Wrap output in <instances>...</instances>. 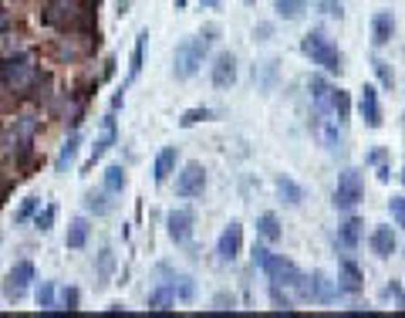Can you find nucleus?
I'll use <instances>...</instances> for the list:
<instances>
[{
    "mask_svg": "<svg viewBox=\"0 0 405 318\" xmlns=\"http://www.w3.org/2000/svg\"><path fill=\"white\" fill-rule=\"evenodd\" d=\"M216 34H220V27L206 24L200 34H193V38H186V41H179L176 54H173V78H179V81H190V78L202 68V61H206L210 44L216 41Z\"/></svg>",
    "mask_w": 405,
    "mask_h": 318,
    "instance_id": "obj_1",
    "label": "nucleus"
},
{
    "mask_svg": "<svg viewBox=\"0 0 405 318\" xmlns=\"http://www.w3.org/2000/svg\"><path fill=\"white\" fill-rule=\"evenodd\" d=\"M44 24L58 31H91V4L81 0H48L44 7Z\"/></svg>",
    "mask_w": 405,
    "mask_h": 318,
    "instance_id": "obj_2",
    "label": "nucleus"
},
{
    "mask_svg": "<svg viewBox=\"0 0 405 318\" xmlns=\"http://www.w3.org/2000/svg\"><path fill=\"white\" fill-rule=\"evenodd\" d=\"M301 51L311 58V64H321L328 75H342V71H344V54L331 44L324 31H311V34H304V38H301Z\"/></svg>",
    "mask_w": 405,
    "mask_h": 318,
    "instance_id": "obj_3",
    "label": "nucleus"
},
{
    "mask_svg": "<svg viewBox=\"0 0 405 318\" xmlns=\"http://www.w3.org/2000/svg\"><path fill=\"white\" fill-rule=\"evenodd\" d=\"M260 271L270 278V284H280V288H297V284L304 281V271L284 254H267Z\"/></svg>",
    "mask_w": 405,
    "mask_h": 318,
    "instance_id": "obj_4",
    "label": "nucleus"
},
{
    "mask_svg": "<svg viewBox=\"0 0 405 318\" xmlns=\"http://www.w3.org/2000/svg\"><path fill=\"white\" fill-rule=\"evenodd\" d=\"M362 197H365V183H362V173H358V169H344L342 177H338V187H334V210H344V214H352L354 207L362 204Z\"/></svg>",
    "mask_w": 405,
    "mask_h": 318,
    "instance_id": "obj_5",
    "label": "nucleus"
},
{
    "mask_svg": "<svg viewBox=\"0 0 405 318\" xmlns=\"http://www.w3.org/2000/svg\"><path fill=\"white\" fill-rule=\"evenodd\" d=\"M193 227H196V214L190 207H179L165 214V234L173 244H190L193 241Z\"/></svg>",
    "mask_w": 405,
    "mask_h": 318,
    "instance_id": "obj_6",
    "label": "nucleus"
},
{
    "mask_svg": "<svg viewBox=\"0 0 405 318\" xmlns=\"http://www.w3.org/2000/svg\"><path fill=\"white\" fill-rule=\"evenodd\" d=\"M31 281H34V264L31 261H17V264L7 271V281H4V298H11V302H21L31 288Z\"/></svg>",
    "mask_w": 405,
    "mask_h": 318,
    "instance_id": "obj_7",
    "label": "nucleus"
},
{
    "mask_svg": "<svg viewBox=\"0 0 405 318\" xmlns=\"http://www.w3.org/2000/svg\"><path fill=\"white\" fill-rule=\"evenodd\" d=\"M202 190H206V169H202V163H186L183 173L176 177V197L193 200V197H202Z\"/></svg>",
    "mask_w": 405,
    "mask_h": 318,
    "instance_id": "obj_8",
    "label": "nucleus"
},
{
    "mask_svg": "<svg viewBox=\"0 0 405 318\" xmlns=\"http://www.w3.org/2000/svg\"><path fill=\"white\" fill-rule=\"evenodd\" d=\"M159 274H163V284L173 292V298L176 302H183V305H193L196 302V281L190 278V274H179V271H173V267L159 264Z\"/></svg>",
    "mask_w": 405,
    "mask_h": 318,
    "instance_id": "obj_9",
    "label": "nucleus"
},
{
    "mask_svg": "<svg viewBox=\"0 0 405 318\" xmlns=\"http://www.w3.org/2000/svg\"><path fill=\"white\" fill-rule=\"evenodd\" d=\"M240 251H243V224L240 220H230L223 227V234H220V241H216V254H220V261L233 264L240 257Z\"/></svg>",
    "mask_w": 405,
    "mask_h": 318,
    "instance_id": "obj_10",
    "label": "nucleus"
},
{
    "mask_svg": "<svg viewBox=\"0 0 405 318\" xmlns=\"http://www.w3.org/2000/svg\"><path fill=\"white\" fill-rule=\"evenodd\" d=\"M240 78V68H237V54L233 51H220L213 61V71H210V81L213 89H233Z\"/></svg>",
    "mask_w": 405,
    "mask_h": 318,
    "instance_id": "obj_11",
    "label": "nucleus"
},
{
    "mask_svg": "<svg viewBox=\"0 0 405 318\" xmlns=\"http://www.w3.org/2000/svg\"><path fill=\"white\" fill-rule=\"evenodd\" d=\"M0 75H4V81H7V85H14V89L27 85V81L34 78V64H31V54H17V58H7V61L0 64Z\"/></svg>",
    "mask_w": 405,
    "mask_h": 318,
    "instance_id": "obj_12",
    "label": "nucleus"
},
{
    "mask_svg": "<svg viewBox=\"0 0 405 318\" xmlns=\"http://www.w3.org/2000/svg\"><path fill=\"white\" fill-rule=\"evenodd\" d=\"M358 115L365 119L368 129H381V102H379V89L365 85L358 91Z\"/></svg>",
    "mask_w": 405,
    "mask_h": 318,
    "instance_id": "obj_13",
    "label": "nucleus"
},
{
    "mask_svg": "<svg viewBox=\"0 0 405 318\" xmlns=\"http://www.w3.org/2000/svg\"><path fill=\"white\" fill-rule=\"evenodd\" d=\"M115 139H118V129H115V112H108L105 119H101V136L95 139V146H91V156H88V166H85V169H91V166L98 163L101 156H105L115 146Z\"/></svg>",
    "mask_w": 405,
    "mask_h": 318,
    "instance_id": "obj_14",
    "label": "nucleus"
},
{
    "mask_svg": "<svg viewBox=\"0 0 405 318\" xmlns=\"http://www.w3.org/2000/svg\"><path fill=\"white\" fill-rule=\"evenodd\" d=\"M338 292H344V294H358L362 288H365V274H362V267L354 264L352 257H344L342 261V267H338Z\"/></svg>",
    "mask_w": 405,
    "mask_h": 318,
    "instance_id": "obj_15",
    "label": "nucleus"
},
{
    "mask_svg": "<svg viewBox=\"0 0 405 318\" xmlns=\"http://www.w3.org/2000/svg\"><path fill=\"white\" fill-rule=\"evenodd\" d=\"M368 247H371V254L379 257V261H389V257L395 254V247H399V244H395V230L385 227V224L375 227L371 230V237H368Z\"/></svg>",
    "mask_w": 405,
    "mask_h": 318,
    "instance_id": "obj_16",
    "label": "nucleus"
},
{
    "mask_svg": "<svg viewBox=\"0 0 405 318\" xmlns=\"http://www.w3.org/2000/svg\"><path fill=\"white\" fill-rule=\"evenodd\" d=\"M395 34V14L392 11H379L371 17V44L375 48H385Z\"/></svg>",
    "mask_w": 405,
    "mask_h": 318,
    "instance_id": "obj_17",
    "label": "nucleus"
},
{
    "mask_svg": "<svg viewBox=\"0 0 405 318\" xmlns=\"http://www.w3.org/2000/svg\"><path fill=\"white\" fill-rule=\"evenodd\" d=\"M115 267H118L115 251H112V247H101L98 257H95V288H108V284H112Z\"/></svg>",
    "mask_w": 405,
    "mask_h": 318,
    "instance_id": "obj_18",
    "label": "nucleus"
},
{
    "mask_svg": "<svg viewBox=\"0 0 405 318\" xmlns=\"http://www.w3.org/2000/svg\"><path fill=\"white\" fill-rule=\"evenodd\" d=\"M176 163H179V149L176 146H165V149H159V156H155V166H152V177H155V183H165V179L176 173Z\"/></svg>",
    "mask_w": 405,
    "mask_h": 318,
    "instance_id": "obj_19",
    "label": "nucleus"
},
{
    "mask_svg": "<svg viewBox=\"0 0 405 318\" xmlns=\"http://www.w3.org/2000/svg\"><path fill=\"white\" fill-rule=\"evenodd\" d=\"M358 241H362V220L352 217V220H344V224H342L338 237H334V247H342L344 254H352L354 247H358Z\"/></svg>",
    "mask_w": 405,
    "mask_h": 318,
    "instance_id": "obj_20",
    "label": "nucleus"
},
{
    "mask_svg": "<svg viewBox=\"0 0 405 318\" xmlns=\"http://www.w3.org/2000/svg\"><path fill=\"white\" fill-rule=\"evenodd\" d=\"M307 91H311V102H314L317 115H328V99H331V81L321 75L307 78Z\"/></svg>",
    "mask_w": 405,
    "mask_h": 318,
    "instance_id": "obj_21",
    "label": "nucleus"
},
{
    "mask_svg": "<svg viewBox=\"0 0 405 318\" xmlns=\"http://www.w3.org/2000/svg\"><path fill=\"white\" fill-rule=\"evenodd\" d=\"M88 234H91V224L85 220V217H75V220L68 224V234H64V247L81 251V247L88 244Z\"/></svg>",
    "mask_w": 405,
    "mask_h": 318,
    "instance_id": "obj_22",
    "label": "nucleus"
},
{
    "mask_svg": "<svg viewBox=\"0 0 405 318\" xmlns=\"http://www.w3.org/2000/svg\"><path fill=\"white\" fill-rule=\"evenodd\" d=\"M78 146H81V132H71V136L64 139V146H61V153H58V159H54V169H58V173H68V169L75 166V159H78Z\"/></svg>",
    "mask_w": 405,
    "mask_h": 318,
    "instance_id": "obj_23",
    "label": "nucleus"
},
{
    "mask_svg": "<svg viewBox=\"0 0 405 318\" xmlns=\"http://www.w3.org/2000/svg\"><path fill=\"white\" fill-rule=\"evenodd\" d=\"M328 115L331 119H338V122H348V115H352V99H348V91L344 89H334V85H331Z\"/></svg>",
    "mask_w": 405,
    "mask_h": 318,
    "instance_id": "obj_24",
    "label": "nucleus"
},
{
    "mask_svg": "<svg viewBox=\"0 0 405 318\" xmlns=\"http://www.w3.org/2000/svg\"><path fill=\"white\" fill-rule=\"evenodd\" d=\"M145 41H149V31H139L135 48H132V58H128V81H125V85H132V81L142 75V61H145Z\"/></svg>",
    "mask_w": 405,
    "mask_h": 318,
    "instance_id": "obj_25",
    "label": "nucleus"
},
{
    "mask_svg": "<svg viewBox=\"0 0 405 318\" xmlns=\"http://www.w3.org/2000/svg\"><path fill=\"white\" fill-rule=\"evenodd\" d=\"M85 207H88L91 214L95 217H108L115 210V204H112V193L105 190V187H101V190H91L88 197H85Z\"/></svg>",
    "mask_w": 405,
    "mask_h": 318,
    "instance_id": "obj_26",
    "label": "nucleus"
},
{
    "mask_svg": "<svg viewBox=\"0 0 405 318\" xmlns=\"http://www.w3.org/2000/svg\"><path fill=\"white\" fill-rule=\"evenodd\" d=\"M274 187H277V197L287 207H301L304 204V190L294 183L291 177H277V183H274Z\"/></svg>",
    "mask_w": 405,
    "mask_h": 318,
    "instance_id": "obj_27",
    "label": "nucleus"
},
{
    "mask_svg": "<svg viewBox=\"0 0 405 318\" xmlns=\"http://www.w3.org/2000/svg\"><path fill=\"white\" fill-rule=\"evenodd\" d=\"M257 234H260L264 241L277 244L280 237H284V230H280V220H277V214H260V217H257Z\"/></svg>",
    "mask_w": 405,
    "mask_h": 318,
    "instance_id": "obj_28",
    "label": "nucleus"
},
{
    "mask_svg": "<svg viewBox=\"0 0 405 318\" xmlns=\"http://www.w3.org/2000/svg\"><path fill=\"white\" fill-rule=\"evenodd\" d=\"M274 11L280 21H301L307 14V0H274Z\"/></svg>",
    "mask_w": 405,
    "mask_h": 318,
    "instance_id": "obj_29",
    "label": "nucleus"
},
{
    "mask_svg": "<svg viewBox=\"0 0 405 318\" xmlns=\"http://www.w3.org/2000/svg\"><path fill=\"white\" fill-rule=\"evenodd\" d=\"M125 183H128V177H125V169H122L118 163H112L108 169H105V177H101V187L112 193V197H118V193L125 190Z\"/></svg>",
    "mask_w": 405,
    "mask_h": 318,
    "instance_id": "obj_30",
    "label": "nucleus"
},
{
    "mask_svg": "<svg viewBox=\"0 0 405 318\" xmlns=\"http://www.w3.org/2000/svg\"><path fill=\"white\" fill-rule=\"evenodd\" d=\"M274 78H277V61H274V58H270V61L253 64V81H257L264 91L274 89Z\"/></svg>",
    "mask_w": 405,
    "mask_h": 318,
    "instance_id": "obj_31",
    "label": "nucleus"
},
{
    "mask_svg": "<svg viewBox=\"0 0 405 318\" xmlns=\"http://www.w3.org/2000/svg\"><path fill=\"white\" fill-rule=\"evenodd\" d=\"M206 119H213V109H206V105H196V109H186V112L179 115V126H183V129H193V126H200V122H206Z\"/></svg>",
    "mask_w": 405,
    "mask_h": 318,
    "instance_id": "obj_32",
    "label": "nucleus"
},
{
    "mask_svg": "<svg viewBox=\"0 0 405 318\" xmlns=\"http://www.w3.org/2000/svg\"><path fill=\"white\" fill-rule=\"evenodd\" d=\"M145 302H149V308H155V312H169V308L176 305V298H173V292H169L165 284H159V288H155Z\"/></svg>",
    "mask_w": 405,
    "mask_h": 318,
    "instance_id": "obj_33",
    "label": "nucleus"
},
{
    "mask_svg": "<svg viewBox=\"0 0 405 318\" xmlns=\"http://www.w3.org/2000/svg\"><path fill=\"white\" fill-rule=\"evenodd\" d=\"M371 68H375V75H379L381 89H392V85H395V75H392V68H389V61L375 54V58H371Z\"/></svg>",
    "mask_w": 405,
    "mask_h": 318,
    "instance_id": "obj_34",
    "label": "nucleus"
},
{
    "mask_svg": "<svg viewBox=\"0 0 405 318\" xmlns=\"http://www.w3.org/2000/svg\"><path fill=\"white\" fill-rule=\"evenodd\" d=\"M38 210H41V200H38V197H27L24 204L17 207V214H14V224H27V220L38 214Z\"/></svg>",
    "mask_w": 405,
    "mask_h": 318,
    "instance_id": "obj_35",
    "label": "nucleus"
},
{
    "mask_svg": "<svg viewBox=\"0 0 405 318\" xmlns=\"http://www.w3.org/2000/svg\"><path fill=\"white\" fill-rule=\"evenodd\" d=\"M34 298H38V308H44V312H58V308H54V284H51V281H41V288H38Z\"/></svg>",
    "mask_w": 405,
    "mask_h": 318,
    "instance_id": "obj_36",
    "label": "nucleus"
},
{
    "mask_svg": "<svg viewBox=\"0 0 405 318\" xmlns=\"http://www.w3.org/2000/svg\"><path fill=\"white\" fill-rule=\"evenodd\" d=\"M54 217H58V207L48 204L44 210L34 214V227H38V230H51V227H54Z\"/></svg>",
    "mask_w": 405,
    "mask_h": 318,
    "instance_id": "obj_37",
    "label": "nucleus"
},
{
    "mask_svg": "<svg viewBox=\"0 0 405 318\" xmlns=\"http://www.w3.org/2000/svg\"><path fill=\"white\" fill-rule=\"evenodd\" d=\"M389 214H392L395 227L405 230V197H392V200H389Z\"/></svg>",
    "mask_w": 405,
    "mask_h": 318,
    "instance_id": "obj_38",
    "label": "nucleus"
},
{
    "mask_svg": "<svg viewBox=\"0 0 405 318\" xmlns=\"http://www.w3.org/2000/svg\"><path fill=\"white\" fill-rule=\"evenodd\" d=\"M270 302H274V308H280V312H294V302L280 292V284H270Z\"/></svg>",
    "mask_w": 405,
    "mask_h": 318,
    "instance_id": "obj_39",
    "label": "nucleus"
},
{
    "mask_svg": "<svg viewBox=\"0 0 405 318\" xmlns=\"http://www.w3.org/2000/svg\"><path fill=\"white\" fill-rule=\"evenodd\" d=\"M78 302H81V292H78L75 284H68V288H61V305L68 308V312H75Z\"/></svg>",
    "mask_w": 405,
    "mask_h": 318,
    "instance_id": "obj_40",
    "label": "nucleus"
},
{
    "mask_svg": "<svg viewBox=\"0 0 405 318\" xmlns=\"http://www.w3.org/2000/svg\"><path fill=\"white\" fill-rule=\"evenodd\" d=\"M213 308H216V312H227V308H237V298H233L230 292H220V294L213 298Z\"/></svg>",
    "mask_w": 405,
    "mask_h": 318,
    "instance_id": "obj_41",
    "label": "nucleus"
},
{
    "mask_svg": "<svg viewBox=\"0 0 405 318\" xmlns=\"http://www.w3.org/2000/svg\"><path fill=\"white\" fill-rule=\"evenodd\" d=\"M317 11L328 14V17H338V21L344 17V11H342V4H338V0H324V4H317Z\"/></svg>",
    "mask_w": 405,
    "mask_h": 318,
    "instance_id": "obj_42",
    "label": "nucleus"
},
{
    "mask_svg": "<svg viewBox=\"0 0 405 318\" xmlns=\"http://www.w3.org/2000/svg\"><path fill=\"white\" fill-rule=\"evenodd\" d=\"M385 294H389V298H395V302H399V308L405 312V292H402V284H399V281H392V284L385 288Z\"/></svg>",
    "mask_w": 405,
    "mask_h": 318,
    "instance_id": "obj_43",
    "label": "nucleus"
},
{
    "mask_svg": "<svg viewBox=\"0 0 405 318\" xmlns=\"http://www.w3.org/2000/svg\"><path fill=\"white\" fill-rule=\"evenodd\" d=\"M267 254H270V251H267L264 244H253V251H250V261H253V267H260L267 261Z\"/></svg>",
    "mask_w": 405,
    "mask_h": 318,
    "instance_id": "obj_44",
    "label": "nucleus"
},
{
    "mask_svg": "<svg viewBox=\"0 0 405 318\" xmlns=\"http://www.w3.org/2000/svg\"><path fill=\"white\" fill-rule=\"evenodd\" d=\"M253 38H257V41H270V38H274V24H257V27H253Z\"/></svg>",
    "mask_w": 405,
    "mask_h": 318,
    "instance_id": "obj_45",
    "label": "nucleus"
},
{
    "mask_svg": "<svg viewBox=\"0 0 405 318\" xmlns=\"http://www.w3.org/2000/svg\"><path fill=\"white\" fill-rule=\"evenodd\" d=\"M385 156H389L385 149H371V153L365 156V163H375V166H379V163H385Z\"/></svg>",
    "mask_w": 405,
    "mask_h": 318,
    "instance_id": "obj_46",
    "label": "nucleus"
},
{
    "mask_svg": "<svg viewBox=\"0 0 405 318\" xmlns=\"http://www.w3.org/2000/svg\"><path fill=\"white\" fill-rule=\"evenodd\" d=\"M128 7H132V0H118V7H115V14H118V17H125Z\"/></svg>",
    "mask_w": 405,
    "mask_h": 318,
    "instance_id": "obj_47",
    "label": "nucleus"
},
{
    "mask_svg": "<svg viewBox=\"0 0 405 318\" xmlns=\"http://www.w3.org/2000/svg\"><path fill=\"white\" fill-rule=\"evenodd\" d=\"M379 179H381V183H389V166H385V163H379Z\"/></svg>",
    "mask_w": 405,
    "mask_h": 318,
    "instance_id": "obj_48",
    "label": "nucleus"
},
{
    "mask_svg": "<svg viewBox=\"0 0 405 318\" xmlns=\"http://www.w3.org/2000/svg\"><path fill=\"white\" fill-rule=\"evenodd\" d=\"M173 4H176V11H183V7H186V0H173Z\"/></svg>",
    "mask_w": 405,
    "mask_h": 318,
    "instance_id": "obj_49",
    "label": "nucleus"
},
{
    "mask_svg": "<svg viewBox=\"0 0 405 318\" xmlns=\"http://www.w3.org/2000/svg\"><path fill=\"white\" fill-rule=\"evenodd\" d=\"M0 27H7V14L0 11Z\"/></svg>",
    "mask_w": 405,
    "mask_h": 318,
    "instance_id": "obj_50",
    "label": "nucleus"
},
{
    "mask_svg": "<svg viewBox=\"0 0 405 318\" xmlns=\"http://www.w3.org/2000/svg\"><path fill=\"white\" fill-rule=\"evenodd\" d=\"M202 4H206V7H213V4H216V0H202Z\"/></svg>",
    "mask_w": 405,
    "mask_h": 318,
    "instance_id": "obj_51",
    "label": "nucleus"
},
{
    "mask_svg": "<svg viewBox=\"0 0 405 318\" xmlns=\"http://www.w3.org/2000/svg\"><path fill=\"white\" fill-rule=\"evenodd\" d=\"M243 4H257V0H243Z\"/></svg>",
    "mask_w": 405,
    "mask_h": 318,
    "instance_id": "obj_52",
    "label": "nucleus"
},
{
    "mask_svg": "<svg viewBox=\"0 0 405 318\" xmlns=\"http://www.w3.org/2000/svg\"><path fill=\"white\" fill-rule=\"evenodd\" d=\"M0 146H4V132H0Z\"/></svg>",
    "mask_w": 405,
    "mask_h": 318,
    "instance_id": "obj_53",
    "label": "nucleus"
},
{
    "mask_svg": "<svg viewBox=\"0 0 405 318\" xmlns=\"http://www.w3.org/2000/svg\"><path fill=\"white\" fill-rule=\"evenodd\" d=\"M402 183H405V169H402Z\"/></svg>",
    "mask_w": 405,
    "mask_h": 318,
    "instance_id": "obj_54",
    "label": "nucleus"
}]
</instances>
